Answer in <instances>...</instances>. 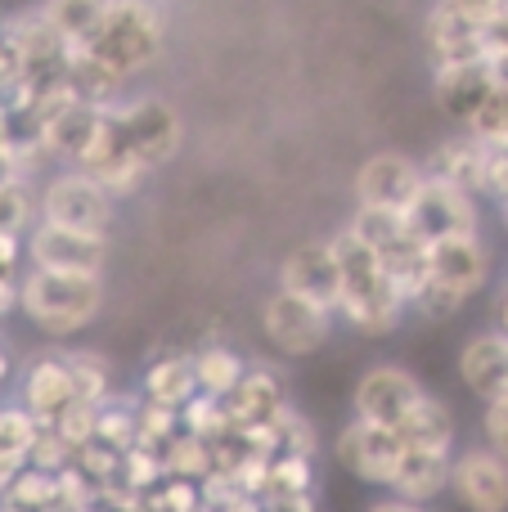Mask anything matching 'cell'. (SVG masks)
Returning a JSON list of instances; mask_svg holds the SVG:
<instances>
[{
	"instance_id": "6da1fadb",
	"label": "cell",
	"mask_w": 508,
	"mask_h": 512,
	"mask_svg": "<svg viewBox=\"0 0 508 512\" xmlns=\"http://www.w3.org/2000/svg\"><path fill=\"white\" fill-rule=\"evenodd\" d=\"M167 50V9L162 0H108L99 27L81 45H68V77L86 99L113 104L117 90Z\"/></svg>"
},
{
	"instance_id": "7a4b0ae2",
	"label": "cell",
	"mask_w": 508,
	"mask_h": 512,
	"mask_svg": "<svg viewBox=\"0 0 508 512\" xmlns=\"http://www.w3.org/2000/svg\"><path fill=\"white\" fill-rule=\"evenodd\" d=\"M333 252H338V270H342L338 319L347 328H356L360 337H392L410 315V297L387 274L383 252L369 248L351 225H342L333 234Z\"/></svg>"
},
{
	"instance_id": "3957f363",
	"label": "cell",
	"mask_w": 508,
	"mask_h": 512,
	"mask_svg": "<svg viewBox=\"0 0 508 512\" xmlns=\"http://www.w3.org/2000/svg\"><path fill=\"white\" fill-rule=\"evenodd\" d=\"M104 301H108L104 274L45 270V265H27L18 274V315L50 342H68V337L86 333L99 319Z\"/></svg>"
},
{
	"instance_id": "277c9868",
	"label": "cell",
	"mask_w": 508,
	"mask_h": 512,
	"mask_svg": "<svg viewBox=\"0 0 508 512\" xmlns=\"http://www.w3.org/2000/svg\"><path fill=\"white\" fill-rule=\"evenodd\" d=\"M117 203L122 198L95 180L86 167H68L59 176H50L36 194V216L68 230H90V234H108L117 221Z\"/></svg>"
},
{
	"instance_id": "5b68a950",
	"label": "cell",
	"mask_w": 508,
	"mask_h": 512,
	"mask_svg": "<svg viewBox=\"0 0 508 512\" xmlns=\"http://www.w3.org/2000/svg\"><path fill=\"white\" fill-rule=\"evenodd\" d=\"M333 324H338V310L320 306L311 297H297L288 288H275L261 306V333L288 360H306V355L324 351L333 337Z\"/></svg>"
},
{
	"instance_id": "8992f818",
	"label": "cell",
	"mask_w": 508,
	"mask_h": 512,
	"mask_svg": "<svg viewBox=\"0 0 508 512\" xmlns=\"http://www.w3.org/2000/svg\"><path fill=\"white\" fill-rule=\"evenodd\" d=\"M405 454V432L383 423H369V418H351L338 436H333V459L347 477H356L360 486L387 490L396 477V463Z\"/></svg>"
},
{
	"instance_id": "52a82bcc",
	"label": "cell",
	"mask_w": 508,
	"mask_h": 512,
	"mask_svg": "<svg viewBox=\"0 0 508 512\" xmlns=\"http://www.w3.org/2000/svg\"><path fill=\"white\" fill-rule=\"evenodd\" d=\"M113 117H117V126H122L126 144H131L153 171L176 162L180 149H185V122H180V113L167 99H158V95L117 99Z\"/></svg>"
},
{
	"instance_id": "ba28073f",
	"label": "cell",
	"mask_w": 508,
	"mask_h": 512,
	"mask_svg": "<svg viewBox=\"0 0 508 512\" xmlns=\"http://www.w3.org/2000/svg\"><path fill=\"white\" fill-rule=\"evenodd\" d=\"M423 396H428V387L419 382V373H410L405 364L383 360V364H369L356 378L351 405H356V414L369 418V423H383V427L401 432L414 418V409L423 405Z\"/></svg>"
},
{
	"instance_id": "9c48e42d",
	"label": "cell",
	"mask_w": 508,
	"mask_h": 512,
	"mask_svg": "<svg viewBox=\"0 0 508 512\" xmlns=\"http://www.w3.org/2000/svg\"><path fill=\"white\" fill-rule=\"evenodd\" d=\"M423 185H428L423 158H410V153H401V149H378V153H369L356 171V203L410 212Z\"/></svg>"
},
{
	"instance_id": "30bf717a",
	"label": "cell",
	"mask_w": 508,
	"mask_h": 512,
	"mask_svg": "<svg viewBox=\"0 0 508 512\" xmlns=\"http://www.w3.org/2000/svg\"><path fill=\"white\" fill-rule=\"evenodd\" d=\"M27 265L45 270H72V274H104L108 270V234L68 230V225L41 221L27 230Z\"/></svg>"
},
{
	"instance_id": "8fae6325",
	"label": "cell",
	"mask_w": 508,
	"mask_h": 512,
	"mask_svg": "<svg viewBox=\"0 0 508 512\" xmlns=\"http://www.w3.org/2000/svg\"><path fill=\"white\" fill-rule=\"evenodd\" d=\"M405 216H410V230L423 243H437L450 239V234L482 230V194L428 176V185L419 189V198H414V207Z\"/></svg>"
},
{
	"instance_id": "7c38bea8",
	"label": "cell",
	"mask_w": 508,
	"mask_h": 512,
	"mask_svg": "<svg viewBox=\"0 0 508 512\" xmlns=\"http://www.w3.org/2000/svg\"><path fill=\"white\" fill-rule=\"evenodd\" d=\"M450 495L473 512H504L508 508V459L495 454L486 441L455 450L450 463Z\"/></svg>"
},
{
	"instance_id": "4fadbf2b",
	"label": "cell",
	"mask_w": 508,
	"mask_h": 512,
	"mask_svg": "<svg viewBox=\"0 0 508 512\" xmlns=\"http://www.w3.org/2000/svg\"><path fill=\"white\" fill-rule=\"evenodd\" d=\"M279 288L311 297L320 306L338 310L342 301V270H338V252L333 239H306L279 261Z\"/></svg>"
},
{
	"instance_id": "5bb4252c",
	"label": "cell",
	"mask_w": 508,
	"mask_h": 512,
	"mask_svg": "<svg viewBox=\"0 0 508 512\" xmlns=\"http://www.w3.org/2000/svg\"><path fill=\"white\" fill-rule=\"evenodd\" d=\"M18 400L41 418V427H50L63 409L77 400V378H72V364L63 351H45L36 360L23 364L18 373Z\"/></svg>"
},
{
	"instance_id": "9a60e30c",
	"label": "cell",
	"mask_w": 508,
	"mask_h": 512,
	"mask_svg": "<svg viewBox=\"0 0 508 512\" xmlns=\"http://www.w3.org/2000/svg\"><path fill=\"white\" fill-rule=\"evenodd\" d=\"M455 369H459V382L468 387V396H477L482 405L508 396V333L500 324H491L482 333L464 337Z\"/></svg>"
},
{
	"instance_id": "2e32d148",
	"label": "cell",
	"mask_w": 508,
	"mask_h": 512,
	"mask_svg": "<svg viewBox=\"0 0 508 512\" xmlns=\"http://www.w3.org/2000/svg\"><path fill=\"white\" fill-rule=\"evenodd\" d=\"M491 274H495V256L486 248L482 230H464V234H450V239L432 243V279L477 297L491 283Z\"/></svg>"
},
{
	"instance_id": "e0dca14e",
	"label": "cell",
	"mask_w": 508,
	"mask_h": 512,
	"mask_svg": "<svg viewBox=\"0 0 508 512\" xmlns=\"http://www.w3.org/2000/svg\"><path fill=\"white\" fill-rule=\"evenodd\" d=\"M495 90V72L486 59L468 63H432V99L446 117H455L459 126L482 108V99Z\"/></svg>"
},
{
	"instance_id": "ac0fdd59",
	"label": "cell",
	"mask_w": 508,
	"mask_h": 512,
	"mask_svg": "<svg viewBox=\"0 0 508 512\" xmlns=\"http://www.w3.org/2000/svg\"><path fill=\"white\" fill-rule=\"evenodd\" d=\"M428 50L432 63H468V59H486V27L473 23L468 14H459L446 0H432L428 9Z\"/></svg>"
},
{
	"instance_id": "d6986e66",
	"label": "cell",
	"mask_w": 508,
	"mask_h": 512,
	"mask_svg": "<svg viewBox=\"0 0 508 512\" xmlns=\"http://www.w3.org/2000/svg\"><path fill=\"white\" fill-rule=\"evenodd\" d=\"M230 418L243 427H270L288 409V387L270 364H248V373L239 378V387L225 396Z\"/></svg>"
},
{
	"instance_id": "ffe728a7",
	"label": "cell",
	"mask_w": 508,
	"mask_h": 512,
	"mask_svg": "<svg viewBox=\"0 0 508 512\" xmlns=\"http://www.w3.org/2000/svg\"><path fill=\"white\" fill-rule=\"evenodd\" d=\"M450 463L455 454H441V450H423V445H410L405 441V454L396 463V477H392V495L410 499L414 508H428L437 495L450 490Z\"/></svg>"
},
{
	"instance_id": "44dd1931",
	"label": "cell",
	"mask_w": 508,
	"mask_h": 512,
	"mask_svg": "<svg viewBox=\"0 0 508 512\" xmlns=\"http://www.w3.org/2000/svg\"><path fill=\"white\" fill-rule=\"evenodd\" d=\"M432 180H446V185H459V189H473L482 194V167H486V144L477 140L473 131H459V135H446L428 149L423 158Z\"/></svg>"
},
{
	"instance_id": "7402d4cb",
	"label": "cell",
	"mask_w": 508,
	"mask_h": 512,
	"mask_svg": "<svg viewBox=\"0 0 508 512\" xmlns=\"http://www.w3.org/2000/svg\"><path fill=\"white\" fill-rule=\"evenodd\" d=\"M140 396L158 400V405H171V409H185L189 400L198 396L194 360H189V355H162V360H153L140 378Z\"/></svg>"
},
{
	"instance_id": "603a6c76",
	"label": "cell",
	"mask_w": 508,
	"mask_h": 512,
	"mask_svg": "<svg viewBox=\"0 0 508 512\" xmlns=\"http://www.w3.org/2000/svg\"><path fill=\"white\" fill-rule=\"evenodd\" d=\"M401 432H405V441L423 445V450H441V454L459 450V418L441 396H423V405L414 409V418Z\"/></svg>"
},
{
	"instance_id": "cb8c5ba5",
	"label": "cell",
	"mask_w": 508,
	"mask_h": 512,
	"mask_svg": "<svg viewBox=\"0 0 508 512\" xmlns=\"http://www.w3.org/2000/svg\"><path fill=\"white\" fill-rule=\"evenodd\" d=\"M194 360V378H198V391H212V396H230L239 387V378L248 373V360H243L234 346H221V342H203L198 351H189Z\"/></svg>"
},
{
	"instance_id": "d4e9b609",
	"label": "cell",
	"mask_w": 508,
	"mask_h": 512,
	"mask_svg": "<svg viewBox=\"0 0 508 512\" xmlns=\"http://www.w3.org/2000/svg\"><path fill=\"white\" fill-rule=\"evenodd\" d=\"M0 508L9 512H54V472L23 463L0 490Z\"/></svg>"
},
{
	"instance_id": "484cf974",
	"label": "cell",
	"mask_w": 508,
	"mask_h": 512,
	"mask_svg": "<svg viewBox=\"0 0 508 512\" xmlns=\"http://www.w3.org/2000/svg\"><path fill=\"white\" fill-rule=\"evenodd\" d=\"M108 0H41V14L50 18V27L63 36L68 45H81L90 32L99 27Z\"/></svg>"
},
{
	"instance_id": "4316f807",
	"label": "cell",
	"mask_w": 508,
	"mask_h": 512,
	"mask_svg": "<svg viewBox=\"0 0 508 512\" xmlns=\"http://www.w3.org/2000/svg\"><path fill=\"white\" fill-rule=\"evenodd\" d=\"M63 355H68L72 364V378H77V396L81 400H108L113 396V360H108L104 351H90V346H63Z\"/></svg>"
},
{
	"instance_id": "83f0119b",
	"label": "cell",
	"mask_w": 508,
	"mask_h": 512,
	"mask_svg": "<svg viewBox=\"0 0 508 512\" xmlns=\"http://www.w3.org/2000/svg\"><path fill=\"white\" fill-rule=\"evenodd\" d=\"M144 508H153V512H198L203 508V481L167 472V477L144 495Z\"/></svg>"
},
{
	"instance_id": "f1b7e54d",
	"label": "cell",
	"mask_w": 508,
	"mask_h": 512,
	"mask_svg": "<svg viewBox=\"0 0 508 512\" xmlns=\"http://www.w3.org/2000/svg\"><path fill=\"white\" fill-rule=\"evenodd\" d=\"M468 292H459V288H450V283H441V279H428L419 292L410 297V315H419V319H432V324H446V319H455L459 310L468 306Z\"/></svg>"
},
{
	"instance_id": "f546056e",
	"label": "cell",
	"mask_w": 508,
	"mask_h": 512,
	"mask_svg": "<svg viewBox=\"0 0 508 512\" xmlns=\"http://www.w3.org/2000/svg\"><path fill=\"white\" fill-rule=\"evenodd\" d=\"M464 131H473L477 140L491 144V149H508V86H495L491 95L482 99V108L464 122Z\"/></svg>"
},
{
	"instance_id": "4dcf8cb0",
	"label": "cell",
	"mask_w": 508,
	"mask_h": 512,
	"mask_svg": "<svg viewBox=\"0 0 508 512\" xmlns=\"http://www.w3.org/2000/svg\"><path fill=\"white\" fill-rule=\"evenodd\" d=\"M180 418H185V432L203 436V441H216L221 432H230L234 427L230 405H225L221 396H212V391H198V396L180 409Z\"/></svg>"
},
{
	"instance_id": "1f68e13d",
	"label": "cell",
	"mask_w": 508,
	"mask_h": 512,
	"mask_svg": "<svg viewBox=\"0 0 508 512\" xmlns=\"http://www.w3.org/2000/svg\"><path fill=\"white\" fill-rule=\"evenodd\" d=\"M162 463H167V472L203 481L207 472H212V441H203V436H194V432H180L176 441L162 450Z\"/></svg>"
},
{
	"instance_id": "d6a6232c",
	"label": "cell",
	"mask_w": 508,
	"mask_h": 512,
	"mask_svg": "<svg viewBox=\"0 0 508 512\" xmlns=\"http://www.w3.org/2000/svg\"><path fill=\"white\" fill-rule=\"evenodd\" d=\"M180 432H185V418H180V409L158 405V400H140V445H149V450L162 454Z\"/></svg>"
},
{
	"instance_id": "836d02e7",
	"label": "cell",
	"mask_w": 508,
	"mask_h": 512,
	"mask_svg": "<svg viewBox=\"0 0 508 512\" xmlns=\"http://www.w3.org/2000/svg\"><path fill=\"white\" fill-rule=\"evenodd\" d=\"M72 459H77V445H72L68 436H59L54 427H41V432H36V441L27 445V463H36V468H45V472L68 468Z\"/></svg>"
},
{
	"instance_id": "e575fe53",
	"label": "cell",
	"mask_w": 508,
	"mask_h": 512,
	"mask_svg": "<svg viewBox=\"0 0 508 512\" xmlns=\"http://www.w3.org/2000/svg\"><path fill=\"white\" fill-rule=\"evenodd\" d=\"M482 198L508 207V149H491L486 144V167H482Z\"/></svg>"
},
{
	"instance_id": "d590c367",
	"label": "cell",
	"mask_w": 508,
	"mask_h": 512,
	"mask_svg": "<svg viewBox=\"0 0 508 512\" xmlns=\"http://www.w3.org/2000/svg\"><path fill=\"white\" fill-rule=\"evenodd\" d=\"M482 441L491 445L495 454H504L508 459V396L486 400L482 405Z\"/></svg>"
},
{
	"instance_id": "8d00e7d4",
	"label": "cell",
	"mask_w": 508,
	"mask_h": 512,
	"mask_svg": "<svg viewBox=\"0 0 508 512\" xmlns=\"http://www.w3.org/2000/svg\"><path fill=\"white\" fill-rule=\"evenodd\" d=\"M446 5H455L459 14H468L473 23H482V27H491L495 18L508 14V0H446Z\"/></svg>"
},
{
	"instance_id": "74e56055",
	"label": "cell",
	"mask_w": 508,
	"mask_h": 512,
	"mask_svg": "<svg viewBox=\"0 0 508 512\" xmlns=\"http://www.w3.org/2000/svg\"><path fill=\"white\" fill-rule=\"evenodd\" d=\"M486 63L495 72V86H508V36L504 41H486Z\"/></svg>"
},
{
	"instance_id": "f35d334b",
	"label": "cell",
	"mask_w": 508,
	"mask_h": 512,
	"mask_svg": "<svg viewBox=\"0 0 508 512\" xmlns=\"http://www.w3.org/2000/svg\"><path fill=\"white\" fill-rule=\"evenodd\" d=\"M18 310V274H5L0 270V324Z\"/></svg>"
},
{
	"instance_id": "ab89813d",
	"label": "cell",
	"mask_w": 508,
	"mask_h": 512,
	"mask_svg": "<svg viewBox=\"0 0 508 512\" xmlns=\"http://www.w3.org/2000/svg\"><path fill=\"white\" fill-rule=\"evenodd\" d=\"M495 324L508 333V279L500 283V292H495Z\"/></svg>"
},
{
	"instance_id": "60d3db41",
	"label": "cell",
	"mask_w": 508,
	"mask_h": 512,
	"mask_svg": "<svg viewBox=\"0 0 508 512\" xmlns=\"http://www.w3.org/2000/svg\"><path fill=\"white\" fill-rule=\"evenodd\" d=\"M9 373H14V360H9V351H5V346H0V387H5V382H9Z\"/></svg>"
},
{
	"instance_id": "b9f144b4",
	"label": "cell",
	"mask_w": 508,
	"mask_h": 512,
	"mask_svg": "<svg viewBox=\"0 0 508 512\" xmlns=\"http://www.w3.org/2000/svg\"><path fill=\"white\" fill-rule=\"evenodd\" d=\"M504 216H508V207H504Z\"/></svg>"
}]
</instances>
